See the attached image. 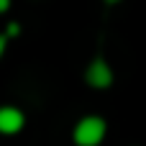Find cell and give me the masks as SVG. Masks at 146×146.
Returning <instances> with one entry per match:
<instances>
[{
	"mask_svg": "<svg viewBox=\"0 0 146 146\" xmlns=\"http://www.w3.org/2000/svg\"><path fill=\"white\" fill-rule=\"evenodd\" d=\"M105 131H108V126H105L103 118L87 115V118H82V121L74 126L72 139H74L77 146H98L103 139H105Z\"/></svg>",
	"mask_w": 146,
	"mask_h": 146,
	"instance_id": "1",
	"label": "cell"
},
{
	"mask_svg": "<svg viewBox=\"0 0 146 146\" xmlns=\"http://www.w3.org/2000/svg\"><path fill=\"white\" fill-rule=\"evenodd\" d=\"M23 123H26V118H23V113L18 108H10V105L0 108V133L13 136V133H18L23 128Z\"/></svg>",
	"mask_w": 146,
	"mask_h": 146,
	"instance_id": "2",
	"label": "cell"
},
{
	"mask_svg": "<svg viewBox=\"0 0 146 146\" xmlns=\"http://www.w3.org/2000/svg\"><path fill=\"white\" fill-rule=\"evenodd\" d=\"M87 82H90L92 87H108V85L113 82L110 67H108L103 59H95V62L90 64V69H87Z\"/></svg>",
	"mask_w": 146,
	"mask_h": 146,
	"instance_id": "3",
	"label": "cell"
},
{
	"mask_svg": "<svg viewBox=\"0 0 146 146\" xmlns=\"http://www.w3.org/2000/svg\"><path fill=\"white\" fill-rule=\"evenodd\" d=\"M8 5H10V0H0V13H5V10H8Z\"/></svg>",
	"mask_w": 146,
	"mask_h": 146,
	"instance_id": "4",
	"label": "cell"
},
{
	"mask_svg": "<svg viewBox=\"0 0 146 146\" xmlns=\"http://www.w3.org/2000/svg\"><path fill=\"white\" fill-rule=\"evenodd\" d=\"M3 51H5V38L0 36V56H3Z\"/></svg>",
	"mask_w": 146,
	"mask_h": 146,
	"instance_id": "5",
	"label": "cell"
},
{
	"mask_svg": "<svg viewBox=\"0 0 146 146\" xmlns=\"http://www.w3.org/2000/svg\"><path fill=\"white\" fill-rule=\"evenodd\" d=\"M108 3H118V0H108Z\"/></svg>",
	"mask_w": 146,
	"mask_h": 146,
	"instance_id": "6",
	"label": "cell"
}]
</instances>
